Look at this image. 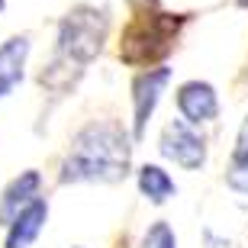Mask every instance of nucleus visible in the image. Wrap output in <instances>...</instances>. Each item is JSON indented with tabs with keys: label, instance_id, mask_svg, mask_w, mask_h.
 <instances>
[{
	"label": "nucleus",
	"instance_id": "obj_1",
	"mask_svg": "<svg viewBox=\"0 0 248 248\" xmlns=\"http://www.w3.org/2000/svg\"><path fill=\"white\" fill-rule=\"evenodd\" d=\"M132 145L116 123H91L71 142V152L62 161V184H116L129 174Z\"/></svg>",
	"mask_w": 248,
	"mask_h": 248
},
{
	"label": "nucleus",
	"instance_id": "obj_2",
	"mask_svg": "<svg viewBox=\"0 0 248 248\" xmlns=\"http://www.w3.org/2000/svg\"><path fill=\"white\" fill-rule=\"evenodd\" d=\"M107 32H110V16L107 10L97 7H74L71 13H64L62 23H58V52L55 62L42 71V81L55 78L64 71V78L71 81V68L78 74L84 71V64H91L93 58L103 52V42H107Z\"/></svg>",
	"mask_w": 248,
	"mask_h": 248
},
{
	"label": "nucleus",
	"instance_id": "obj_3",
	"mask_svg": "<svg viewBox=\"0 0 248 248\" xmlns=\"http://www.w3.org/2000/svg\"><path fill=\"white\" fill-rule=\"evenodd\" d=\"M187 16L184 13H161L158 7L136 10V16L123 29L120 58L129 68H148L174 48V39L181 36Z\"/></svg>",
	"mask_w": 248,
	"mask_h": 248
},
{
	"label": "nucleus",
	"instance_id": "obj_4",
	"mask_svg": "<svg viewBox=\"0 0 248 248\" xmlns=\"http://www.w3.org/2000/svg\"><path fill=\"white\" fill-rule=\"evenodd\" d=\"M168 81H171V68H165V64L145 68L142 74H136V81H132V139L136 142L145 136V126L161 100V93H165Z\"/></svg>",
	"mask_w": 248,
	"mask_h": 248
},
{
	"label": "nucleus",
	"instance_id": "obj_5",
	"mask_svg": "<svg viewBox=\"0 0 248 248\" xmlns=\"http://www.w3.org/2000/svg\"><path fill=\"white\" fill-rule=\"evenodd\" d=\"M161 155L181 165L184 171H200L206 161V142L190 123L171 120L161 132Z\"/></svg>",
	"mask_w": 248,
	"mask_h": 248
},
{
	"label": "nucleus",
	"instance_id": "obj_6",
	"mask_svg": "<svg viewBox=\"0 0 248 248\" xmlns=\"http://www.w3.org/2000/svg\"><path fill=\"white\" fill-rule=\"evenodd\" d=\"M177 110H181V120L190 123V126H203L219 116V97H216V87L206 81H187L177 87Z\"/></svg>",
	"mask_w": 248,
	"mask_h": 248
},
{
	"label": "nucleus",
	"instance_id": "obj_7",
	"mask_svg": "<svg viewBox=\"0 0 248 248\" xmlns=\"http://www.w3.org/2000/svg\"><path fill=\"white\" fill-rule=\"evenodd\" d=\"M46 219H48V203L42 200V197H36V200L26 203V206L7 222V242H3V248H29L39 239Z\"/></svg>",
	"mask_w": 248,
	"mask_h": 248
},
{
	"label": "nucleus",
	"instance_id": "obj_8",
	"mask_svg": "<svg viewBox=\"0 0 248 248\" xmlns=\"http://www.w3.org/2000/svg\"><path fill=\"white\" fill-rule=\"evenodd\" d=\"M26 58H29V36H10L0 46V100L10 97L23 84Z\"/></svg>",
	"mask_w": 248,
	"mask_h": 248
},
{
	"label": "nucleus",
	"instance_id": "obj_9",
	"mask_svg": "<svg viewBox=\"0 0 248 248\" xmlns=\"http://www.w3.org/2000/svg\"><path fill=\"white\" fill-rule=\"evenodd\" d=\"M39 187H42V174H39V171H23L19 177H13V181L3 187V193H0V226H7L26 203L36 200Z\"/></svg>",
	"mask_w": 248,
	"mask_h": 248
},
{
	"label": "nucleus",
	"instance_id": "obj_10",
	"mask_svg": "<svg viewBox=\"0 0 248 248\" xmlns=\"http://www.w3.org/2000/svg\"><path fill=\"white\" fill-rule=\"evenodd\" d=\"M139 190H142V197L152 203H165L174 197V181H171V174H168L165 168L158 165H145L139 168Z\"/></svg>",
	"mask_w": 248,
	"mask_h": 248
},
{
	"label": "nucleus",
	"instance_id": "obj_11",
	"mask_svg": "<svg viewBox=\"0 0 248 248\" xmlns=\"http://www.w3.org/2000/svg\"><path fill=\"white\" fill-rule=\"evenodd\" d=\"M139 248H177L174 229H171L165 219L152 222V226H148V232L142 235V245H139Z\"/></svg>",
	"mask_w": 248,
	"mask_h": 248
},
{
	"label": "nucleus",
	"instance_id": "obj_12",
	"mask_svg": "<svg viewBox=\"0 0 248 248\" xmlns=\"http://www.w3.org/2000/svg\"><path fill=\"white\" fill-rule=\"evenodd\" d=\"M229 171H248V113H245V120H242V126H239V136H235Z\"/></svg>",
	"mask_w": 248,
	"mask_h": 248
},
{
	"label": "nucleus",
	"instance_id": "obj_13",
	"mask_svg": "<svg viewBox=\"0 0 248 248\" xmlns=\"http://www.w3.org/2000/svg\"><path fill=\"white\" fill-rule=\"evenodd\" d=\"M203 242H206V248H248V245H235V242H229V239H219L213 229L203 232Z\"/></svg>",
	"mask_w": 248,
	"mask_h": 248
},
{
	"label": "nucleus",
	"instance_id": "obj_14",
	"mask_svg": "<svg viewBox=\"0 0 248 248\" xmlns=\"http://www.w3.org/2000/svg\"><path fill=\"white\" fill-rule=\"evenodd\" d=\"M132 3V10H152V7H158V0H129Z\"/></svg>",
	"mask_w": 248,
	"mask_h": 248
},
{
	"label": "nucleus",
	"instance_id": "obj_15",
	"mask_svg": "<svg viewBox=\"0 0 248 248\" xmlns=\"http://www.w3.org/2000/svg\"><path fill=\"white\" fill-rule=\"evenodd\" d=\"M235 3H239V7H245V10H248V0H235Z\"/></svg>",
	"mask_w": 248,
	"mask_h": 248
},
{
	"label": "nucleus",
	"instance_id": "obj_16",
	"mask_svg": "<svg viewBox=\"0 0 248 248\" xmlns=\"http://www.w3.org/2000/svg\"><path fill=\"white\" fill-rule=\"evenodd\" d=\"M3 7H7V0H0V10H3Z\"/></svg>",
	"mask_w": 248,
	"mask_h": 248
}]
</instances>
